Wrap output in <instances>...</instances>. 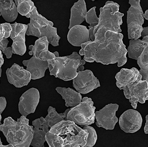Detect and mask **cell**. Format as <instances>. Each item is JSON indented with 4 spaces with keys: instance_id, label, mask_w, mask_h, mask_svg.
Listing matches in <instances>:
<instances>
[{
    "instance_id": "1",
    "label": "cell",
    "mask_w": 148,
    "mask_h": 147,
    "mask_svg": "<svg viewBox=\"0 0 148 147\" xmlns=\"http://www.w3.org/2000/svg\"><path fill=\"white\" fill-rule=\"evenodd\" d=\"M95 36L94 40L81 45L79 54L84 56L85 61L90 63L96 61L106 65L117 63L118 67L126 64L127 50L123 42V34L101 28Z\"/></svg>"
},
{
    "instance_id": "2",
    "label": "cell",
    "mask_w": 148,
    "mask_h": 147,
    "mask_svg": "<svg viewBox=\"0 0 148 147\" xmlns=\"http://www.w3.org/2000/svg\"><path fill=\"white\" fill-rule=\"evenodd\" d=\"M88 132L71 121L63 120L53 126L46 135L49 147H85Z\"/></svg>"
},
{
    "instance_id": "3",
    "label": "cell",
    "mask_w": 148,
    "mask_h": 147,
    "mask_svg": "<svg viewBox=\"0 0 148 147\" xmlns=\"http://www.w3.org/2000/svg\"><path fill=\"white\" fill-rule=\"evenodd\" d=\"M29 119L21 115L17 121L11 117H6L0 125V131L9 144L14 147H29L33 139V126L29 124Z\"/></svg>"
},
{
    "instance_id": "4",
    "label": "cell",
    "mask_w": 148,
    "mask_h": 147,
    "mask_svg": "<svg viewBox=\"0 0 148 147\" xmlns=\"http://www.w3.org/2000/svg\"><path fill=\"white\" fill-rule=\"evenodd\" d=\"M47 62L50 75L64 81L72 80L76 77L79 66L86 63L76 52L69 56L48 60Z\"/></svg>"
},
{
    "instance_id": "5",
    "label": "cell",
    "mask_w": 148,
    "mask_h": 147,
    "mask_svg": "<svg viewBox=\"0 0 148 147\" xmlns=\"http://www.w3.org/2000/svg\"><path fill=\"white\" fill-rule=\"evenodd\" d=\"M27 18H30V21L27 24L26 35L38 38L46 37L49 44L54 47L59 45L60 37L57 34V28L53 27L54 23L52 21L48 20L39 13L36 6Z\"/></svg>"
},
{
    "instance_id": "6",
    "label": "cell",
    "mask_w": 148,
    "mask_h": 147,
    "mask_svg": "<svg viewBox=\"0 0 148 147\" xmlns=\"http://www.w3.org/2000/svg\"><path fill=\"white\" fill-rule=\"evenodd\" d=\"M120 5L112 1H107L106 4L99 9L100 14L98 24L94 29V34L101 28H103L106 31L115 32H122L121 26L123 24L122 17L124 13L120 12Z\"/></svg>"
},
{
    "instance_id": "7",
    "label": "cell",
    "mask_w": 148,
    "mask_h": 147,
    "mask_svg": "<svg viewBox=\"0 0 148 147\" xmlns=\"http://www.w3.org/2000/svg\"><path fill=\"white\" fill-rule=\"evenodd\" d=\"M95 109L91 98L83 97L79 104L70 108L66 120L82 127L91 125L95 121Z\"/></svg>"
},
{
    "instance_id": "8",
    "label": "cell",
    "mask_w": 148,
    "mask_h": 147,
    "mask_svg": "<svg viewBox=\"0 0 148 147\" xmlns=\"http://www.w3.org/2000/svg\"><path fill=\"white\" fill-rule=\"evenodd\" d=\"M129 3L130 6L127 12L128 38L136 40L141 37L145 21L144 12L140 0H129Z\"/></svg>"
},
{
    "instance_id": "9",
    "label": "cell",
    "mask_w": 148,
    "mask_h": 147,
    "mask_svg": "<svg viewBox=\"0 0 148 147\" xmlns=\"http://www.w3.org/2000/svg\"><path fill=\"white\" fill-rule=\"evenodd\" d=\"M142 76L140 75L135 83L123 90L125 97L129 99L134 109L137 108L138 103L143 104L148 101V78L145 80H142Z\"/></svg>"
},
{
    "instance_id": "10",
    "label": "cell",
    "mask_w": 148,
    "mask_h": 147,
    "mask_svg": "<svg viewBox=\"0 0 148 147\" xmlns=\"http://www.w3.org/2000/svg\"><path fill=\"white\" fill-rule=\"evenodd\" d=\"M73 86L77 92L86 94L101 87V84L91 70L79 71L73 79Z\"/></svg>"
},
{
    "instance_id": "11",
    "label": "cell",
    "mask_w": 148,
    "mask_h": 147,
    "mask_svg": "<svg viewBox=\"0 0 148 147\" xmlns=\"http://www.w3.org/2000/svg\"><path fill=\"white\" fill-rule=\"evenodd\" d=\"M119 107L117 104H110L99 111L95 112L96 126L106 130H113L119 121L118 118L116 116Z\"/></svg>"
},
{
    "instance_id": "12",
    "label": "cell",
    "mask_w": 148,
    "mask_h": 147,
    "mask_svg": "<svg viewBox=\"0 0 148 147\" xmlns=\"http://www.w3.org/2000/svg\"><path fill=\"white\" fill-rule=\"evenodd\" d=\"M40 92L38 89L32 88L25 91L20 98L18 110L21 115L27 117L29 114L34 113L39 103Z\"/></svg>"
},
{
    "instance_id": "13",
    "label": "cell",
    "mask_w": 148,
    "mask_h": 147,
    "mask_svg": "<svg viewBox=\"0 0 148 147\" xmlns=\"http://www.w3.org/2000/svg\"><path fill=\"white\" fill-rule=\"evenodd\" d=\"M143 119L140 113L134 109L126 110L119 120L120 128L126 133H134L142 127Z\"/></svg>"
},
{
    "instance_id": "14",
    "label": "cell",
    "mask_w": 148,
    "mask_h": 147,
    "mask_svg": "<svg viewBox=\"0 0 148 147\" xmlns=\"http://www.w3.org/2000/svg\"><path fill=\"white\" fill-rule=\"evenodd\" d=\"M12 31L10 37L13 41L12 47L13 54L23 56L27 51L25 45V35L27 25L16 22L11 24Z\"/></svg>"
},
{
    "instance_id": "15",
    "label": "cell",
    "mask_w": 148,
    "mask_h": 147,
    "mask_svg": "<svg viewBox=\"0 0 148 147\" xmlns=\"http://www.w3.org/2000/svg\"><path fill=\"white\" fill-rule=\"evenodd\" d=\"M6 75L9 83L16 88L27 86L32 80L30 72L16 63L6 69Z\"/></svg>"
},
{
    "instance_id": "16",
    "label": "cell",
    "mask_w": 148,
    "mask_h": 147,
    "mask_svg": "<svg viewBox=\"0 0 148 147\" xmlns=\"http://www.w3.org/2000/svg\"><path fill=\"white\" fill-rule=\"evenodd\" d=\"M24 66L31 74L32 79H39L42 78L45 75L46 70L48 68L47 61L40 58L32 57L30 59L22 61Z\"/></svg>"
},
{
    "instance_id": "17",
    "label": "cell",
    "mask_w": 148,
    "mask_h": 147,
    "mask_svg": "<svg viewBox=\"0 0 148 147\" xmlns=\"http://www.w3.org/2000/svg\"><path fill=\"white\" fill-rule=\"evenodd\" d=\"M67 37L69 43L74 47H81L82 44L91 41L89 29L81 25L74 26L70 28Z\"/></svg>"
},
{
    "instance_id": "18",
    "label": "cell",
    "mask_w": 148,
    "mask_h": 147,
    "mask_svg": "<svg viewBox=\"0 0 148 147\" xmlns=\"http://www.w3.org/2000/svg\"><path fill=\"white\" fill-rule=\"evenodd\" d=\"M140 75L139 70L136 68H132L130 69L122 68L115 75L117 87L120 90H123L127 86L135 83Z\"/></svg>"
},
{
    "instance_id": "19",
    "label": "cell",
    "mask_w": 148,
    "mask_h": 147,
    "mask_svg": "<svg viewBox=\"0 0 148 147\" xmlns=\"http://www.w3.org/2000/svg\"><path fill=\"white\" fill-rule=\"evenodd\" d=\"M87 12L85 0H78L74 3L71 9L69 29L74 26L81 24L85 20Z\"/></svg>"
},
{
    "instance_id": "20",
    "label": "cell",
    "mask_w": 148,
    "mask_h": 147,
    "mask_svg": "<svg viewBox=\"0 0 148 147\" xmlns=\"http://www.w3.org/2000/svg\"><path fill=\"white\" fill-rule=\"evenodd\" d=\"M56 90L62 96L63 99L65 100L66 107H75L82 102V94L71 88L58 87Z\"/></svg>"
},
{
    "instance_id": "21",
    "label": "cell",
    "mask_w": 148,
    "mask_h": 147,
    "mask_svg": "<svg viewBox=\"0 0 148 147\" xmlns=\"http://www.w3.org/2000/svg\"><path fill=\"white\" fill-rule=\"evenodd\" d=\"M0 14L7 22L15 21L18 12L14 0H0Z\"/></svg>"
},
{
    "instance_id": "22",
    "label": "cell",
    "mask_w": 148,
    "mask_h": 147,
    "mask_svg": "<svg viewBox=\"0 0 148 147\" xmlns=\"http://www.w3.org/2000/svg\"><path fill=\"white\" fill-rule=\"evenodd\" d=\"M146 46V39L145 37L142 40L140 39H130L129 46L127 48V53L129 57L137 60L138 58L142 53Z\"/></svg>"
},
{
    "instance_id": "23",
    "label": "cell",
    "mask_w": 148,
    "mask_h": 147,
    "mask_svg": "<svg viewBox=\"0 0 148 147\" xmlns=\"http://www.w3.org/2000/svg\"><path fill=\"white\" fill-rule=\"evenodd\" d=\"M49 41L46 37H40L35 41V44L31 45L29 47V54L39 58V55L49 48Z\"/></svg>"
},
{
    "instance_id": "24",
    "label": "cell",
    "mask_w": 148,
    "mask_h": 147,
    "mask_svg": "<svg viewBox=\"0 0 148 147\" xmlns=\"http://www.w3.org/2000/svg\"><path fill=\"white\" fill-rule=\"evenodd\" d=\"M146 46L142 53L137 59V63L140 68V74L142 76V80L148 78V36H145Z\"/></svg>"
},
{
    "instance_id": "25",
    "label": "cell",
    "mask_w": 148,
    "mask_h": 147,
    "mask_svg": "<svg viewBox=\"0 0 148 147\" xmlns=\"http://www.w3.org/2000/svg\"><path fill=\"white\" fill-rule=\"evenodd\" d=\"M17 7L18 13L27 18L28 16L35 8L32 0H14Z\"/></svg>"
},
{
    "instance_id": "26",
    "label": "cell",
    "mask_w": 148,
    "mask_h": 147,
    "mask_svg": "<svg viewBox=\"0 0 148 147\" xmlns=\"http://www.w3.org/2000/svg\"><path fill=\"white\" fill-rule=\"evenodd\" d=\"M83 128L86 130L88 132V138L85 147H92L95 146L97 140V135L96 130L93 127L90 125L84 126Z\"/></svg>"
},
{
    "instance_id": "27",
    "label": "cell",
    "mask_w": 148,
    "mask_h": 147,
    "mask_svg": "<svg viewBox=\"0 0 148 147\" xmlns=\"http://www.w3.org/2000/svg\"><path fill=\"white\" fill-rule=\"evenodd\" d=\"M96 6L91 8L86 14L85 20L86 22L90 24L89 28H94L98 24L99 18L96 15Z\"/></svg>"
},
{
    "instance_id": "28",
    "label": "cell",
    "mask_w": 148,
    "mask_h": 147,
    "mask_svg": "<svg viewBox=\"0 0 148 147\" xmlns=\"http://www.w3.org/2000/svg\"><path fill=\"white\" fill-rule=\"evenodd\" d=\"M7 101L6 99L4 97H0V125H1V121L2 119L1 114L6 108Z\"/></svg>"
},
{
    "instance_id": "29",
    "label": "cell",
    "mask_w": 148,
    "mask_h": 147,
    "mask_svg": "<svg viewBox=\"0 0 148 147\" xmlns=\"http://www.w3.org/2000/svg\"><path fill=\"white\" fill-rule=\"evenodd\" d=\"M2 24L3 28L4 29L5 31V35L4 38H8L10 37V35H11V32L12 31V27L11 26V24L10 23H3Z\"/></svg>"
},
{
    "instance_id": "30",
    "label": "cell",
    "mask_w": 148,
    "mask_h": 147,
    "mask_svg": "<svg viewBox=\"0 0 148 147\" xmlns=\"http://www.w3.org/2000/svg\"><path fill=\"white\" fill-rule=\"evenodd\" d=\"M9 41L8 38L4 39L0 42V50H1L2 53L5 52L6 49L8 48V44Z\"/></svg>"
},
{
    "instance_id": "31",
    "label": "cell",
    "mask_w": 148,
    "mask_h": 147,
    "mask_svg": "<svg viewBox=\"0 0 148 147\" xmlns=\"http://www.w3.org/2000/svg\"><path fill=\"white\" fill-rule=\"evenodd\" d=\"M3 54L5 55V57L8 59L12 58V54H13L12 50V47H8L6 50L3 52Z\"/></svg>"
},
{
    "instance_id": "32",
    "label": "cell",
    "mask_w": 148,
    "mask_h": 147,
    "mask_svg": "<svg viewBox=\"0 0 148 147\" xmlns=\"http://www.w3.org/2000/svg\"><path fill=\"white\" fill-rule=\"evenodd\" d=\"M5 35V31L3 28L2 24H0V42L4 39Z\"/></svg>"
},
{
    "instance_id": "33",
    "label": "cell",
    "mask_w": 148,
    "mask_h": 147,
    "mask_svg": "<svg viewBox=\"0 0 148 147\" xmlns=\"http://www.w3.org/2000/svg\"><path fill=\"white\" fill-rule=\"evenodd\" d=\"M147 36H148V27H144L141 33V37H143Z\"/></svg>"
},
{
    "instance_id": "34",
    "label": "cell",
    "mask_w": 148,
    "mask_h": 147,
    "mask_svg": "<svg viewBox=\"0 0 148 147\" xmlns=\"http://www.w3.org/2000/svg\"><path fill=\"white\" fill-rule=\"evenodd\" d=\"M146 123L144 127V132L146 135H148V114L146 116Z\"/></svg>"
},
{
    "instance_id": "35",
    "label": "cell",
    "mask_w": 148,
    "mask_h": 147,
    "mask_svg": "<svg viewBox=\"0 0 148 147\" xmlns=\"http://www.w3.org/2000/svg\"><path fill=\"white\" fill-rule=\"evenodd\" d=\"M4 62V60L3 58V53L1 50H0V68H1V66L3 65Z\"/></svg>"
},
{
    "instance_id": "36",
    "label": "cell",
    "mask_w": 148,
    "mask_h": 147,
    "mask_svg": "<svg viewBox=\"0 0 148 147\" xmlns=\"http://www.w3.org/2000/svg\"><path fill=\"white\" fill-rule=\"evenodd\" d=\"M0 147H14V146L11 144H9L7 145H3V144H2V142H1V137H0Z\"/></svg>"
},
{
    "instance_id": "37",
    "label": "cell",
    "mask_w": 148,
    "mask_h": 147,
    "mask_svg": "<svg viewBox=\"0 0 148 147\" xmlns=\"http://www.w3.org/2000/svg\"><path fill=\"white\" fill-rule=\"evenodd\" d=\"M144 18H145L146 20L148 21V9L145 11V13L144 14Z\"/></svg>"
},
{
    "instance_id": "38",
    "label": "cell",
    "mask_w": 148,
    "mask_h": 147,
    "mask_svg": "<svg viewBox=\"0 0 148 147\" xmlns=\"http://www.w3.org/2000/svg\"><path fill=\"white\" fill-rule=\"evenodd\" d=\"M84 68H85L84 67V65H81V66H79V68L78 72L83 71Z\"/></svg>"
},
{
    "instance_id": "39",
    "label": "cell",
    "mask_w": 148,
    "mask_h": 147,
    "mask_svg": "<svg viewBox=\"0 0 148 147\" xmlns=\"http://www.w3.org/2000/svg\"><path fill=\"white\" fill-rule=\"evenodd\" d=\"M53 53H54V54L55 55L56 57H60L59 53L58 52H57V51L54 52H53Z\"/></svg>"
},
{
    "instance_id": "40",
    "label": "cell",
    "mask_w": 148,
    "mask_h": 147,
    "mask_svg": "<svg viewBox=\"0 0 148 147\" xmlns=\"http://www.w3.org/2000/svg\"><path fill=\"white\" fill-rule=\"evenodd\" d=\"M1 73H2V69H1V68H0V77H1Z\"/></svg>"
},
{
    "instance_id": "41",
    "label": "cell",
    "mask_w": 148,
    "mask_h": 147,
    "mask_svg": "<svg viewBox=\"0 0 148 147\" xmlns=\"http://www.w3.org/2000/svg\"><path fill=\"white\" fill-rule=\"evenodd\" d=\"M91 1H94L95 0H91Z\"/></svg>"
},
{
    "instance_id": "42",
    "label": "cell",
    "mask_w": 148,
    "mask_h": 147,
    "mask_svg": "<svg viewBox=\"0 0 148 147\" xmlns=\"http://www.w3.org/2000/svg\"><path fill=\"white\" fill-rule=\"evenodd\" d=\"M1 14H0V17H1Z\"/></svg>"
}]
</instances>
